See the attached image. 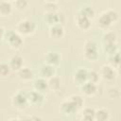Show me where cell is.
Masks as SVG:
<instances>
[{"instance_id": "cell-7", "label": "cell", "mask_w": 121, "mask_h": 121, "mask_svg": "<svg viewBox=\"0 0 121 121\" xmlns=\"http://www.w3.org/2000/svg\"><path fill=\"white\" fill-rule=\"evenodd\" d=\"M22 65H23V58L21 56L14 55L10 59V61H9V67H10V69L19 71L22 68Z\"/></svg>"}, {"instance_id": "cell-38", "label": "cell", "mask_w": 121, "mask_h": 121, "mask_svg": "<svg viewBox=\"0 0 121 121\" xmlns=\"http://www.w3.org/2000/svg\"><path fill=\"white\" fill-rule=\"evenodd\" d=\"M9 121H20L19 119H11V120H9Z\"/></svg>"}, {"instance_id": "cell-2", "label": "cell", "mask_w": 121, "mask_h": 121, "mask_svg": "<svg viewBox=\"0 0 121 121\" xmlns=\"http://www.w3.org/2000/svg\"><path fill=\"white\" fill-rule=\"evenodd\" d=\"M84 54L89 60L96 59L97 57V47L96 43L93 40H88L84 44Z\"/></svg>"}, {"instance_id": "cell-17", "label": "cell", "mask_w": 121, "mask_h": 121, "mask_svg": "<svg viewBox=\"0 0 121 121\" xmlns=\"http://www.w3.org/2000/svg\"><path fill=\"white\" fill-rule=\"evenodd\" d=\"M77 19H78V25L79 26V27H81L83 29H86L90 26V19L85 17L84 15L78 13Z\"/></svg>"}, {"instance_id": "cell-16", "label": "cell", "mask_w": 121, "mask_h": 121, "mask_svg": "<svg viewBox=\"0 0 121 121\" xmlns=\"http://www.w3.org/2000/svg\"><path fill=\"white\" fill-rule=\"evenodd\" d=\"M54 73H55L54 67L52 65H49V64L43 65L42 67V69H41V74L44 78H52Z\"/></svg>"}, {"instance_id": "cell-5", "label": "cell", "mask_w": 121, "mask_h": 121, "mask_svg": "<svg viewBox=\"0 0 121 121\" xmlns=\"http://www.w3.org/2000/svg\"><path fill=\"white\" fill-rule=\"evenodd\" d=\"M13 104L18 108H23L27 103V95L25 92H18L12 98Z\"/></svg>"}, {"instance_id": "cell-22", "label": "cell", "mask_w": 121, "mask_h": 121, "mask_svg": "<svg viewBox=\"0 0 121 121\" xmlns=\"http://www.w3.org/2000/svg\"><path fill=\"white\" fill-rule=\"evenodd\" d=\"M103 40H104L105 43H115V40H116V34L112 31L107 32L104 35Z\"/></svg>"}, {"instance_id": "cell-32", "label": "cell", "mask_w": 121, "mask_h": 121, "mask_svg": "<svg viewBox=\"0 0 121 121\" xmlns=\"http://www.w3.org/2000/svg\"><path fill=\"white\" fill-rule=\"evenodd\" d=\"M27 5V2L25 1V0H19L16 2V6L19 8V9H25V7Z\"/></svg>"}, {"instance_id": "cell-33", "label": "cell", "mask_w": 121, "mask_h": 121, "mask_svg": "<svg viewBox=\"0 0 121 121\" xmlns=\"http://www.w3.org/2000/svg\"><path fill=\"white\" fill-rule=\"evenodd\" d=\"M45 5H46L47 9H50V11H53V9L56 8V3H54V2H46Z\"/></svg>"}, {"instance_id": "cell-31", "label": "cell", "mask_w": 121, "mask_h": 121, "mask_svg": "<svg viewBox=\"0 0 121 121\" xmlns=\"http://www.w3.org/2000/svg\"><path fill=\"white\" fill-rule=\"evenodd\" d=\"M111 62L112 63V64H115V65H118V63H119V54L116 52V53H114L112 57H111Z\"/></svg>"}, {"instance_id": "cell-11", "label": "cell", "mask_w": 121, "mask_h": 121, "mask_svg": "<svg viewBox=\"0 0 121 121\" xmlns=\"http://www.w3.org/2000/svg\"><path fill=\"white\" fill-rule=\"evenodd\" d=\"M81 90L84 94L90 95H94L95 92H96V85L95 83H93V82H85L83 83L82 87H81Z\"/></svg>"}, {"instance_id": "cell-21", "label": "cell", "mask_w": 121, "mask_h": 121, "mask_svg": "<svg viewBox=\"0 0 121 121\" xmlns=\"http://www.w3.org/2000/svg\"><path fill=\"white\" fill-rule=\"evenodd\" d=\"M11 11V5L9 2L2 1L0 2V12L3 14H9Z\"/></svg>"}, {"instance_id": "cell-25", "label": "cell", "mask_w": 121, "mask_h": 121, "mask_svg": "<svg viewBox=\"0 0 121 121\" xmlns=\"http://www.w3.org/2000/svg\"><path fill=\"white\" fill-rule=\"evenodd\" d=\"M10 67L7 63H0V76H8L9 74Z\"/></svg>"}, {"instance_id": "cell-29", "label": "cell", "mask_w": 121, "mask_h": 121, "mask_svg": "<svg viewBox=\"0 0 121 121\" xmlns=\"http://www.w3.org/2000/svg\"><path fill=\"white\" fill-rule=\"evenodd\" d=\"M108 95L111 97V98H115L119 95V91L118 89L116 88H111L108 90Z\"/></svg>"}, {"instance_id": "cell-3", "label": "cell", "mask_w": 121, "mask_h": 121, "mask_svg": "<svg viewBox=\"0 0 121 121\" xmlns=\"http://www.w3.org/2000/svg\"><path fill=\"white\" fill-rule=\"evenodd\" d=\"M35 27H36L35 23L29 19L23 20L18 25V30L23 34H29V33L33 32Z\"/></svg>"}, {"instance_id": "cell-20", "label": "cell", "mask_w": 121, "mask_h": 121, "mask_svg": "<svg viewBox=\"0 0 121 121\" xmlns=\"http://www.w3.org/2000/svg\"><path fill=\"white\" fill-rule=\"evenodd\" d=\"M48 86H50L52 89L54 90H58L60 87V80L58 77H52L50 78L49 81H48Z\"/></svg>"}, {"instance_id": "cell-27", "label": "cell", "mask_w": 121, "mask_h": 121, "mask_svg": "<svg viewBox=\"0 0 121 121\" xmlns=\"http://www.w3.org/2000/svg\"><path fill=\"white\" fill-rule=\"evenodd\" d=\"M87 79L89 80V82H93V83H95L98 79V74L95 71H91V72H88V76H87Z\"/></svg>"}, {"instance_id": "cell-36", "label": "cell", "mask_w": 121, "mask_h": 121, "mask_svg": "<svg viewBox=\"0 0 121 121\" xmlns=\"http://www.w3.org/2000/svg\"><path fill=\"white\" fill-rule=\"evenodd\" d=\"M4 34H5V32H4V29H3V27H0V39L4 36Z\"/></svg>"}, {"instance_id": "cell-6", "label": "cell", "mask_w": 121, "mask_h": 121, "mask_svg": "<svg viewBox=\"0 0 121 121\" xmlns=\"http://www.w3.org/2000/svg\"><path fill=\"white\" fill-rule=\"evenodd\" d=\"M26 95H27V102H30L31 104H34V105L41 104L43 98V96L37 91L26 93Z\"/></svg>"}, {"instance_id": "cell-14", "label": "cell", "mask_w": 121, "mask_h": 121, "mask_svg": "<svg viewBox=\"0 0 121 121\" xmlns=\"http://www.w3.org/2000/svg\"><path fill=\"white\" fill-rule=\"evenodd\" d=\"M96 121H107L109 119V111L106 109H99L95 112V116Z\"/></svg>"}, {"instance_id": "cell-9", "label": "cell", "mask_w": 121, "mask_h": 121, "mask_svg": "<svg viewBox=\"0 0 121 121\" xmlns=\"http://www.w3.org/2000/svg\"><path fill=\"white\" fill-rule=\"evenodd\" d=\"M101 75L103 76V78L105 79H108V80H112L115 78V72L114 70L109 66V65H104L101 69Z\"/></svg>"}, {"instance_id": "cell-35", "label": "cell", "mask_w": 121, "mask_h": 121, "mask_svg": "<svg viewBox=\"0 0 121 121\" xmlns=\"http://www.w3.org/2000/svg\"><path fill=\"white\" fill-rule=\"evenodd\" d=\"M31 121H43V120L39 116H33V117H31Z\"/></svg>"}, {"instance_id": "cell-13", "label": "cell", "mask_w": 121, "mask_h": 121, "mask_svg": "<svg viewBox=\"0 0 121 121\" xmlns=\"http://www.w3.org/2000/svg\"><path fill=\"white\" fill-rule=\"evenodd\" d=\"M18 77H19V78H21L23 80H27L33 77V72L29 68L24 67L18 71Z\"/></svg>"}, {"instance_id": "cell-34", "label": "cell", "mask_w": 121, "mask_h": 121, "mask_svg": "<svg viewBox=\"0 0 121 121\" xmlns=\"http://www.w3.org/2000/svg\"><path fill=\"white\" fill-rule=\"evenodd\" d=\"M82 121H95L94 117H87V116H83Z\"/></svg>"}, {"instance_id": "cell-28", "label": "cell", "mask_w": 121, "mask_h": 121, "mask_svg": "<svg viewBox=\"0 0 121 121\" xmlns=\"http://www.w3.org/2000/svg\"><path fill=\"white\" fill-rule=\"evenodd\" d=\"M106 13L109 15V17H110V19H111L112 22H115L117 20V18H118V14H117V12L115 10L110 9V10L106 11Z\"/></svg>"}, {"instance_id": "cell-30", "label": "cell", "mask_w": 121, "mask_h": 121, "mask_svg": "<svg viewBox=\"0 0 121 121\" xmlns=\"http://www.w3.org/2000/svg\"><path fill=\"white\" fill-rule=\"evenodd\" d=\"M95 110L92 108H86L83 111V116H87V117H94L95 116Z\"/></svg>"}, {"instance_id": "cell-19", "label": "cell", "mask_w": 121, "mask_h": 121, "mask_svg": "<svg viewBox=\"0 0 121 121\" xmlns=\"http://www.w3.org/2000/svg\"><path fill=\"white\" fill-rule=\"evenodd\" d=\"M98 22H99L100 26H102V27H107V26H109L112 23V22L111 21V19H110L109 15H108L106 12H105V13H103V14H101V16L99 17Z\"/></svg>"}, {"instance_id": "cell-1", "label": "cell", "mask_w": 121, "mask_h": 121, "mask_svg": "<svg viewBox=\"0 0 121 121\" xmlns=\"http://www.w3.org/2000/svg\"><path fill=\"white\" fill-rule=\"evenodd\" d=\"M5 36V39L6 41L13 47V48H17V47H20L22 43H23V40L21 38V36L19 34H17L16 32L12 31V30H9L8 32H6L4 34Z\"/></svg>"}, {"instance_id": "cell-4", "label": "cell", "mask_w": 121, "mask_h": 121, "mask_svg": "<svg viewBox=\"0 0 121 121\" xmlns=\"http://www.w3.org/2000/svg\"><path fill=\"white\" fill-rule=\"evenodd\" d=\"M46 21L49 24L52 25H56V24H60L63 23L65 20V17L63 15V13L61 12H54V11H49L46 15H45Z\"/></svg>"}, {"instance_id": "cell-10", "label": "cell", "mask_w": 121, "mask_h": 121, "mask_svg": "<svg viewBox=\"0 0 121 121\" xmlns=\"http://www.w3.org/2000/svg\"><path fill=\"white\" fill-rule=\"evenodd\" d=\"M61 110L65 113H73L78 110V107L71 100H67L61 104Z\"/></svg>"}, {"instance_id": "cell-26", "label": "cell", "mask_w": 121, "mask_h": 121, "mask_svg": "<svg viewBox=\"0 0 121 121\" xmlns=\"http://www.w3.org/2000/svg\"><path fill=\"white\" fill-rule=\"evenodd\" d=\"M78 108H80L83 104V99L79 96V95H72L71 96V99H70Z\"/></svg>"}, {"instance_id": "cell-8", "label": "cell", "mask_w": 121, "mask_h": 121, "mask_svg": "<svg viewBox=\"0 0 121 121\" xmlns=\"http://www.w3.org/2000/svg\"><path fill=\"white\" fill-rule=\"evenodd\" d=\"M87 76H88V71L84 68H79L78 70H77L75 74V80L78 83L83 84L87 80Z\"/></svg>"}, {"instance_id": "cell-18", "label": "cell", "mask_w": 121, "mask_h": 121, "mask_svg": "<svg viewBox=\"0 0 121 121\" xmlns=\"http://www.w3.org/2000/svg\"><path fill=\"white\" fill-rule=\"evenodd\" d=\"M46 61L48 62L49 65H55V64H58L59 61H60V56L59 54L55 53V52H49L46 57Z\"/></svg>"}, {"instance_id": "cell-15", "label": "cell", "mask_w": 121, "mask_h": 121, "mask_svg": "<svg viewBox=\"0 0 121 121\" xmlns=\"http://www.w3.org/2000/svg\"><path fill=\"white\" fill-rule=\"evenodd\" d=\"M34 87L37 90V92H39V93L40 92H43V91H45L47 89L48 82L44 78H38V79H36L34 81Z\"/></svg>"}, {"instance_id": "cell-12", "label": "cell", "mask_w": 121, "mask_h": 121, "mask_svg": "<svg viewBox=\"0 0 121 121\" xmlns=\"http://www.w3.org/2000/svg\"><path fill=\"white\" fill-rule=\"evenodd\" d=\"M50 35L54 38H60L63 35V28L62 26L60 24L53 25L50 28Z\"/></svg>"}, {"instance_id": "cell-37", "label": "cell", "mask_w": 121, "mask_h": 121, "mask_svg": "<svg viewBox=\"0 0 121 121\" xmlns=\"http://www.w3.org/2000/svg\"><path fill=\"white\" fill-rule=\"evenodd\" d=\"M20 121H31V118H26V117H25V118H22V119H19Z\"/></svg>"}, {"instance_id": "cell-24", "label": "cell", "mask_w": 121, "mask_h": 121, "mask_svg": "<svg viewBox=\"0 0 121 121\" xmlns=\"http://www.w3.org/2000/svg\"><path fill=\"white\" fill-rule=\"evenodd\" d=\"M104 50H105L107 53L113 55L114 53H116L117 46H116L115 43H105V44H104Z\"/></svg>"}, {"instance_id": "cell-23", "label": "cell", "mask_w": 121, "mask_h": 121, "mask_svg": "<svg viewBox=\"0 0 121 121\" xmlns=\"http://www.w3.org/2000/svg\"><path fill=\"white\" fill-rule=\"evenodd\" d=\"M79 13L90 19V18H92V17L94 16V14H95V10L93 9L92 7H83V8L81 9V10H80Z\"/></svg>"}]
</instances>
